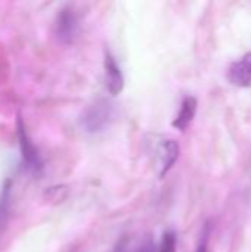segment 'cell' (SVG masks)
Segmentation results:
<instances>
[{
    "mask_svg": "<svg viewBox=\"0 0 251 252\" xmlns=\"http://www.w3.org/2000/svg\"><path fill=\"white\" fill-rule=\"evenodd\" d=\"M112 252H132V239L130 236H123L121 239H118V242L115 244Z\"/></svg>",
    "mask_w": 251,
    "mask_h": 252,
    "instance_id": "12",
    "label": "cell"
},
{
    "mask_svg": "<svg viewBox=\"0 0 251 252\" xmlns=\"http://www.w3.org/2000/svg\"><path fill=\"white\" fill-rule=\"evenodd\" d=\"M104 68H105V83L107 89L112 96H117L123 92L124 89V75L117 63L115 58L109 50L105 52V59H104Z\"/></svg>",
    "mask_w": 251,
    "mask_h": 252,
    "instance_id": "5",
    "label": "cell"
},
{
    "mask_svg": "<svg viewBox=\"0 0 251 252\" xmlns=\"http://www.w3.org/2000/svg\"><path fill=\"white\" fill-rule=\"evenodd\" d=\"M132 252H157V244L151 238H146L141 244H138Z\"/></svg>",
    "mask_w": 251,
    "mask_h": 252,
    "instance_id": "11",
    "label": "cell"
},
{
    "mask_svg": "<svg viewBox=\"0 0 251 252\" xmlns=\"http://www.w3.org/2000/svg\"><path fill=\"white\" fill-rule=\"evenodd\" d=\"M180 154V148L176 140L173 139H164L157 146V159H158V176L163 179L172 167L176 164Z\"/></svg>",
    "mask_w": 251,
    "mask_h": 252,
    "instance_id": "4",
    "label": "cell"
},
{
    "mask_svg": "<svg viewBox=\"0 0 251 252\" xmlns=\"http://www.w3.org/2000/svg\"><path fill=\"white\" fill-rule=\"evenodd\" d=\"M16 134H18L19 151H21L22 162H24L25 168L30 173L38 176L43 171V159H41V155H40L37 146L31 140L21 117H18V120H16Z\"/></svg>",
    "mask_w": 251,
    "mask_h": 252,
    "instance_id": "2",
    "label": "cell"
},
{
    "mask_svg": "<svg viewBox=\"0 0 251 252\" xmlns=\"http://www.w3.org/2000/svg\"><path fill=\"white\" fill-rule=\"evenodd\" d=\"M197 106H198V100L194 97V96H186L182 103H180V109L176 115V118L173 120L172 126L180 131H185L191 123L194 121L195 118V114H197Z\"/></svg>",
    "mask_w": 251,
    "mask_h": 252,
    "instance_id": "7",
    "label": "cell"
},
{
    "mask_svg": "<svg viewBox=\"0 0 251 252\" xmlns=\"http://www.w3.org/2000/svg\"><path fill=\"white\" fill-rule=\"evenodd\" d=\"M68 186L65 185H58V186H52V188H47L43 193V198L50 202V204H61L67 199L68 196Z\"/></svg>",
    "mask_w": 251,
    "mask_h": 252,
    "instance_id": "8",
    "label": "cell"
},
{
    "mask_svg": "<svg viewBox=\"0 0 251 252\" xmlns=\"http://www.w3.org/2000/svg\"><path fill=\"white\" fill-rule=\"evenodd\" d=\"M55 35L62 44H71L78 35L80 31V19L75 9L71 4H65L61 7L55 18Z\"/></svg>",
    "mask_w": 251,
    "mask_h": 252,
    "instance_id": "3",
    "label": "cell"
},
{
    "mask_svg": "<svg viewBox=\"0 0 251 252\" xmlns=\"http://www.w3.org/2000/svg\"><path fill=\"white\" fill-rule=\"evenodd\" d=\"M228 80L231 84L241 89L251 87V52L246 53L229 66Z\"/></svg>",
    "mask_w": 251,
    "mask_h": 252,
    "instance_id": "6",
    "label": "cell"
},
{
    "mask_svg": "<svg viewBox=\"0 0 251 252\" xmlns=\"http://www.w3.org/2000/svg\"><path fill=\"white\" fill-rule=\"evenodd\" d=\"M178 236L175 230H167L163 233L160 242L157 244V252H176Z\"/></svg>",
    "mask_w": 251,
    "mask_h": 252,
    "instance_id": "9",
    "label": "cell"
},
{
    "mask_svg": "<svg viewBox=\"0 0 251 252\" xmlns=\"http://www.w3.org/2000/svg\"><path fill=\"white\" fill-rule=\"evenodd\" d=\"M209 238H210V226L207 223L203 233H201V238H200V241L197 244L195 252H209Z\"/></svg>",
    "mask_w": 251,
    "mask_h": 252,
    "instance_id": "10",
    "label": "cell"
},
{
    "mask_svg": "<svg viewBox=\"0 0 251 252\" xmlns=\"http://www.w3.org/2000/svg\"><path fill=\"white\" fill-rule=\"evenodd\" d=\"M114 118V105L107 99H99L90 103L80 117L81 128L89 134L104 131Z\"/></svg>",
    "mask_w": 251,
    "mask_h": 252,
    "instance_id": "1",
    "label": "cell"
}]
</instances>
